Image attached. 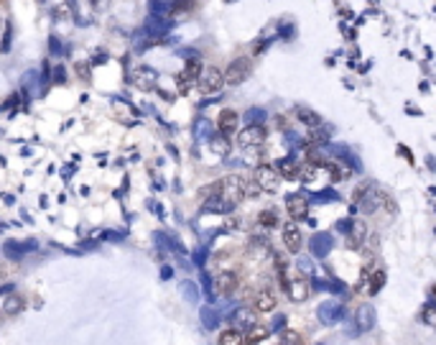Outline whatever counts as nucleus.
Here are the masks:
<instances>
[{
    "label": "nucleus",
    "instance_id": "nucleus-20",
    "mask_svg": "<svg viewBox=\"0 0 436 345\" xmlns=\"http://www.w3.org/2000/svg\"><path fill=\"white\" fill-rule=\"evenodd\" d=\"M258 223H260L263 228H276V225H278V213H276V210H263V213L258 215Z\"/></svg>",
    "mask_w": 436,
    "mask_h": 345
},
{
    "label": "nucleus",
    "instance_id": "nucleus-25",
    "mask_svg": "<svg viewBox=\"0 0 436 345\" xmlns=\"http://www.w3.org/2000/svg\"><path fill=\"white\" fill-rule=\"evenodd\" d=\"M92 3H95L97 8H102V6H107V0H92Z\"/></svg>",
    "mask_w": 436,
    "mask_h": 345
},
{
    "label": "nucleus",
    "instance_id": "nucleus-4",
    "mask_svg": "<svg viewBox=\"0 0 436 345\" xmlns=\"http://www.w3.org/2000/svg\"><path fill=\"white\" fill-rule=\"evenodd\" d=\"M250 59L248 57H238V59H232L230 62V67H227V72H225V82L227 85H240L243 79H248V74H250Z\"/></svg>",
    "mask_w": 436,
    "mask_h": 345
},
{
    "label": "nucleus",
    "instance_id": "nucleus-13",
    "mask_svg": "<svg viewBox=\"0 0 436 345\" xmlns=\"http://www.w3.org/2000/svg\"><path fill=\"white\" fill-rule=\"evenodd\" d=\"M286 210H288L291 220L296 223V220H304V218L309 215V202H306L304 197H299V195H291L288 202H286Z\"/></svg>",
    "mask_w": 436,
    "mask_h": 345
},
{
    "label": "nucleus",
    "instance_id": "nucleus-18",
    "mask_svg": "<svg viewBox=\"0 0 436 345\" xmlns=\"http://www.w3.org/2000/svg\"><path fill=\"white\" fill-rule=\"evenodd\" d=\"M367 284H370L367 291H370V294H377V291L385 286V271H380V269L370 271V281H367Z\"/></svg>",
    "mask_w": 436,
    "mask_h": 345
},
{
    "label": "nucleus",
    "instance_id": "nucleus-14",
    "mask_svg": "<svg viewBox=\"0 0 436 345\" xmlns=\"http://www.w3.org/2000/svg\"><path fill=\"white\" fill-rule=\"evenodd\" d=\"M288 297L294 299V302H306L309 299V294H311V286H309V281L306 279H294L291 284H288Z\"/></svg>",
    "mask_w": 436,
    "mask_h": 345
},
{
    "label": "nucleus",
    "instance_id": "nucleus-16",
    "mask_svg": "<svg viewBox=\"0 0 436 345\" xmlns=\"http://www.w3.org/2000/svg\"><path fill=\"white\" fill-rule=\"evenodd\" d=\"M296 118H299L304 125H309V128H319V125H322V118H319L314 110H309V108H296Z\"/></svg>",
    "mask_w": 436,
    "mask_h": 345
},
{
    "label": "nucleus",
    "instance_id": "nucleus-21",
    "mask_svg": "<svg viewBox=\"0 0 436 345\" xmlns=\"http://www.w3.org/2000/svg\"><path fill=\"white\" fill-rule=\"evenodd\" d=\"M421 320H423V325L436 327V304H426V307L421 309Z\"/></svg>",
    "mask_w": 436,
    "mask_h": 345
},
{
    "label": "nucleus",
    "instance_id": "nucleus-1",
    "mask_svg": "<svg viewBox=\"0 0 436 345\" xmlns=\"http://www.w3.org/2000/svg\"><path fill=\"white\" fill-rule=\"evenodd\" d=\"M212 195L217 202H222L225 207H235L238 202H243L245 190H243V179L240 177H225L212 187Z\"/></svg>",
    "mask_w": 436,
    "mask_h": 345
},
{
    "label": "nucleus",
    "instance_id": "nucleus-15",
    "mask_svg": "<svg viewBox=\"0 0 436 345\" xmlns=\"http://www.w3.org/2000/svg\"><path fill=\"white\" fill-rule=\"evenodd\" d=\"M276 171H278V177H286V179H296L301 174V166L294 161V158H281L276 164Z\"/></svg>",
    "mask_w": 436,
    "mask_h": 345
},
{
    "label": "nucleus",
    "instance_id": "nucleus-7",
    "mask_svg": "<svg viewBox=\"0 0 436 345\" xmlns=\"http://www.w3.org/2000/svg\"><path fill=\"white\" fill-rule=\"evenodd\" d=\"M283 243H286V248H288L291 253H299V251H301L304 235H301V230H299L296 223H286V225H283Z\"/></svg>",
    "mask_w": 436,
    "mask_h": 345
},
{
    "label": "nucleus",
    "instance_id": "nucleus-5",
    "mask_svg": "<svg viewBox=\"0 0 436 345\" xmlns=\"http://www.w3.org/2000/svg\"><path fill=\"white\" fill-rule=\"evenodd\" d=\"M222 85H225V74H222L220 69H217V67L204 69V72H201V77H199V87H201V92H204V95L220 92V90H222Z\"/></svg>",
    "mask_w": 436,
    "mask_h": 345
},
{
    "label": "nucleus",
    "instance_id": "nucleus-19",
    "mask_svg": "<svg viewBox=\"0 0 436 345\" xmlns=\"http://www.w3.org/2000/svg\"><path fill=\"white\" fill-rule=\"evenodd\" d=\"M266 337H268V327H263V325H253V327H250V332H248V337H245V345L263 342Z\"/></svg>",
    "mask_w": 436,
    "mask_h": 345
},
{
    "label": "nucleus",
    "instance_id": "nucleus-12",
    "mask_svg": "<svg viewBox=\"0 0 436 345\" xmlns=\"http://www.w3.org/2000/svg\"><path fill=\"white\" fill-rule=\"evenodd\" d=\"M217 128H220V133L225 136V138H230V136H235V130H238V113L235 110H222L220 113V118H217Z\"/></svg>",
    "mask_w": 436,
    "mask_h": 345
},
{
    "label": "nucleus",
    "instance_id": "nucleus-9",
    "mask_svg": "<svg viewBox=\"0 0 436 345\" xmlns=\"http://www.w3.org/2000/svg\"><path fill=\"white\" fill-rule=\"evenodd\" d=\"M276 304H278V299H276V294H273L271 289H260V291L253 297V309H255V312H260V314L273 312V309H276Z\"/></svg>",
    "mask_w": 436,
    "mask_h": 345
},
{
    "label": "nucleus",
    "instance_id": "nucleus-23",
    "mask_svg": "<svg viewBox=\"0 0 436 345\" xmlns=\"http://www.w3.org/2000/svg\"><path fill=\"white\" fill-rule=\"evenodd\" d=\"M283 345H304V337L296 330H286L283 332Z\"/></svg>",
    "mask_w": 436,
    "mask_h": 345
},
{
    "label": "nucleus",
    "instance_id": "nucleus-24",
    "mask_svg": "<svg viewBox=\"0 0 436 345\" xmlns=\"http://www.w3.org/2000/svg\"><path fill=\"white\" fill-rule=\"evenodd\" d=\"M235 320H238V322H243L245 327H253V325H255V322H253V312H250V309H240V312L235 314Z\"/></svg>",
    "mask_w": 436,
    "mask_h": 345
},
{
    "label": "nucleus",
    "instance_id": "nucleus-11",
    "mask_svg": "<svg viewBox=\"0 0 436 345\" xmlns=\"http://www.w3.org/2000/svg\"><path fill=\"white\" fill-rule=\"evenodd\" d=\"M355 325H357L360 332L372 330V325H375V309H372V304H360V307H357V312H355Z\"/></svg>",
    "mask_w": 436,
    "mask_h": 345
},
{
    "label": "nucleus",
    "instance_id": "nucleus-8",
    "mask_svg": "<svg viewBox=\"0 0 436 345\" xmlns=\"http://www.w3.org/2000/svg\"><path fill=\"white\" fill-rule=\"evenodd\" d=\"M214 289H217V294H222V297L235 294V289H238V274L235 271H222L220 276L214 279Z\"/></svg>",
    "mask_w": 436,
    "mask_h": 345
},
{
    "label": "nucleus",
    "instance_id": "nucleus-10",
    "mask_svg": "<svg viewBox=\"0 0 436 345\" xmlns=\"http://www.w3.org/2000/svg\"><path fill=\"white\" fill-rule=\"evenodd\" d=\"M342 314H344V304H339V302H324L319 307V320L324 325H334L337 320H342Z\"/></svg>",
    "mask_w": 436,
    "mask_h": 345
},
{
    "label": "nucleus",
    "instance_id": "nucleus-17",
    "mask_svg": "<svg viewBox=\"0 0 436 345\" xmlns=\"http://www.w3.org/2000/svg\"><path fill=\"white\" fill-rule=\"evenodd\" d=\"M217 345H245V337L238 332V330H222L220 332V340Z\"/></svg>",
    "mask_w": 436,
    "mask_h": 345
},
{
    "label": "nucleus",
    "instance_id": "nucleus-22",
    "mask_svg": "<svg viewBox=\"0 0 436 345\" xmlns=\"http://www.w3.org/2000/svg\"><path fill=\"white\" fill-rule=\"evenodd\" d=\"M329 235H319V238H314V253L316 256H324V253H329Z\"/></svg>",
    "mask_w": 436,
    "mask_h": 345
},
{
    "label": "nucleus",
    "instance_id": "nucleus-3",
    "mask_svg": "<svg viewBox=\"0 0 436 345\" xmlns=\"http://www.w3.org/2000/svg\"><path fill=\"white\" fill-rule=\"evenodd\" d=\"M199 77H201V62L196 57L186 59V64H184V69L179 74V92H189L191 85L199 82Z\"/></svg>",
    "mask_w": 436,
    "mask_h": 345
},
{
    "label": "nucleus",
    "instance_id": "nucleus-26",
    "mask_svg": "<svg viewBox=\"0 0 436 345\" xmlns=\"http://www.w3.org/2000/svg\"><path fill=\"white\" fill-rule=\"evenodd\" d=\"M431 294H433V299H436V284H433V286H431Z\"/></svg>",
    "mask_w": 436,
    "mask_h": 345
},
{
    "label": "nucleus",
    "instance_id": "nucleus-2",
    "mask_svg": "<svg viewBox=\"0 0 436 345\" xmlns=\"http://www.w3.org/2000/svg\"><path fill=\"white\" fill-rule=\"evenodd\" d=\"M253 179H255V184L260 187V192H278L281 177H278L276 166H268V164L258 166V169H255V174H253Z\"/></svg>",
    "mask_w": 436,
    "mask_h": 345
},
{
    "label": "nucleus",
    "instance_id": "nucleus-6",
    "mask_svg": "<svg viewBox=\"0 0 436 345\" xmlns=\"http://www.w3.org/2000/svg\"><path fill=\"white\" fill-rule=\"evenodd\" d=\"M266 141V128L263 125H248L245 130H240V136H238V143L243 146V148H253V146H260Z\"/></svg>",
    "mask_w": 436,
    "mask_h": 345
}]
</instances>
